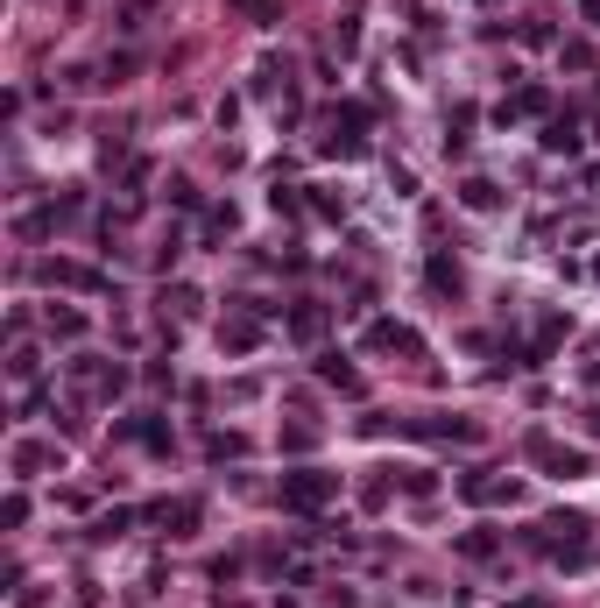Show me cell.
Returning a JSON list of instances; mask_svg holds the SVG:
<instances>
[{"mask_svg":"<svg viewBox=\"0 0 600 608\" xmlns=\"http://www.w3.org/2000/svg\"><path fill=\"white\" fill-rule=\"evenodd\" d=\"M332 496H339L332 474H290V481H283V509H325Z\"/></svg>","mask_w":600,"mask_h":608,"instance_id":"cell-1","label":"cell"},{"mask_svg":"<svg viewBox=\"0 0 600 608\" xmlns=\"http://www.w3.org/2000/svg\"><path fill=\"white\" fill-rule=\"evenodd\" d=\"M587 21H594V29H600V0H587Z\"/></svg>","mask_w":600,"mask_h":608,"instance_id":"cell-7","label":"cell"},{"mask_svg":"<svg viewBox=\"0 0 600 608\" xmlns=\"http://www.w3.org/2000/svg\"><path fill=\"white\" fill-rule=\"evenodd\" d=\"M325 333V311H297V340H318Z\"/></svg>","mask_w":600,"mask_h":608,"instance_id":"cell-6","label":"cell"},{"mask_svg":"<svg viewBox=\"0 0 600 608\" xmlns=\"http://www.w3.org/2000/svg\"><path fill=\"white\" fill-rule=\"evenodd\" d=\"M50 333H57V340H78V333H85V318H78V311H57V318H50Z\"/></svg>","mask_w":600,"mask_h":608,"instance_id":"cell-4","label":"cell"},{"mask_svg":"<svg viewBox=\"0 0 600 608\" xmlns=\"http://www.w3.org/2000/svg\"><path fill=\"white\" fill-rule=\"evenodd\" d=\"M544 149H580V135H572V120H551V127H544Z\"/></svg>","mask_w":600,"mask_h":608,"instance_id":"cell-3","label":"cell"},{"mask_svg":"<svg viewBox=\"0 0 600 608\" xmlns=\"http://www.w3.org/2000/svg\"><path fill=\"white\" fill-rule=\"evenodd\" d=\"M466 205H474V212H488V205H495V185H488V177H474V185H466Z\"/></svg>","mask_w":600,"mask_h":608,"instance_id":"cell-5","label":"cell"},{"mask_svg":"<svg viewBox=\"0 0 600 608\" xmlns=\"http://www.w3.org/2000/svg\"><path fill=\"white\" fill-rule=\"evenodd\" d=\"M368 340H375V347H402V354H424V340H417L409 325H396V318H382V325H375Z\"/></svg>","mask_w":600,"mask_h":608,"instance_id":"cell-2","label":"cell"}]
</instances>
